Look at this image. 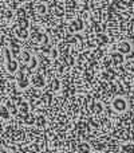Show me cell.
Listing matches in <instances>:
<instances>
[{"instance_id": "1", "label": "cell", "mask_w": 134, "mask_h": 153, "mask_svg": "<svg viewBox=\"0 0 134 153\" xmlns=\"http://www.w3.org/2000/svg\"><path fill=\"white\" fill-rule=\"evenodd\" d=\"M31 85L35 89H43V87L46 86V75L39 71L35 73V74L31 76Z\"/></svg>"}, {"instance_id": "2", "label": "cell", "mask_w": 134, "mask_h": 153, "mask_svg": "<svg viewBox=\"0 0 134 153\" xmlns=\"http://www.w3.org/2000/svg\"><path fill=\"white\" fill-rule=\"evenodd\" d=\"M111 108H113L115 111H118V113H122V111H125L127 109V102L125 98L115 97L113 101H111Z\"/></svg>"}, {"instance_id": "3", "label": "cell", "mask_w": 134, "mask_h": 153, "mask_svg": "<svg viewBox=\"0 0 134 153\" xmlns=\"http://www.w3.org/2000/svg\"><path fill=\"white\" fill-rule=\"evenodd\" d=\"M83 28H84V23L82 19H74V20H71L70 26H68L70 32H78V31H82Z\"/></svg>"}, {"instance_id": "4", "label": "cell", "mask_w": 134, "mask_h": 153, "mask_svg": "<svg viewBox=\"0 0 134 153\" xmlns=\"http://www.w3.org/2000/svg\"><path fill=\"white\" fill-rule=\"evenodd\" d=\"M75 151H76V153H91L93 148H91V145H90V143H87V141H82V143L76 144Z\"/></svg>"}, {"instance_id": "5", "label": "cell", "mask_w": 134, "mask_h": 153, "mask_svg": "<svg viewBox=\"0 0 134 153\" xmlns=\"http://www.w3.org/2000/svg\"><path fill=\"white\" fill-rule=\"evenodd\" d=\"M10 50H11V53H12L13 58H18V56H20L21 47H20V45H19L16 40H11V42H10Z\"/></svg>"}, {"instance_id": "6", "label": "cell", "mask_w": 134, "mask_h": 153, "mask_svg": "<svg viewBox=\"0 0 134 153\" xmlns=\"http://www.w3.org/2000/svg\"><path fill=\"white\" fill-rule=\"evenodd\" d=\"M5 69H7V73L15 74V73L18 71V69H20V67H19V63L16 59H11V61L5 62Z\"/></svg>"}, {"instance_id": "7", "label": "cell", "mask_w": 134, "mask_h": 153, "mask_svg": "<svg viewBox=\"0 0 134 153\" xmlns=\"http://www.w3.org/2000/svg\"><path fill=\"white\" fill-rule=\"evenodd\" d=\"M117 50L121 54H124V55H129V54L132 53V45H130L129 42H121L117 46Z\"/></svg>"}, {"instance_id": "8", "label": "cell", "mask_w": 134, "mask_h": 153, "mask_svg": "<svg viewBox=\"0 0 134 153\" xmlns=\"http://www.w3.org/2000/svg\"><path fill=\"white\" fill-rule=\"evenodd\" d=\"M21 122L26 125H35V121H36V117L32 113H27V114H19Z\"/></svg>"}, {"instance_id": "9", "label": "cell", "mask_w": 134, "mask_h": 153, "mask_svg": "<svg viewBox=\"0 0 134 153\" xmlns=\"http://www.w3.org/2000/svg\"><path fill=\"white\" fill-rule=\"evenodd\" d=\"M110 58H111V62H113L115 66H118V65H122L125 62V56L124 54H121L119 51H115V53H111L110 54Z\"/></svg>"}, {"instance_id": "10", "label": "cell", "mask_w": 134, "mask_h": 153, "mask_svg": "<svg viewBox=\"0 0 134 153\" xmlns=\"http://www.w3.org/2000/svg\"><path fill=\"white\" fill-rule=\"evenodd\" d=\"M53 101H54V95H53V91H50V90H48V91H44L42 94V97H40V102L46 106L51 105Z\"/></svg>"}, {"instance_id": "11", "label": "cell", "mask_w": 134, "mask_h": 153, "mask_svg": "<svg viewBox=\"0 0 134 153\" xmlns=\"http://www.w3.org/2000/svg\"><path fill=\"white\" fill-rule=\"evenodd\" d=\"M11 117H12V114H11V111L8 110V108L5 105H1V103H0V118L4 120V121H10Z\"/></svg>"}, {"instance_id": "12", "label": "cell", "mask_w": 134, "mask_h": 153, "mask_svg": "<svg viewBox=\"0 0 134 153\" xmlns=\"http://www.w3.org/2000/svg\"><path fill=\"white\" fill-rule=\"evenodd\" d=\"M15 35L19 38V39H23V40H26L27 38L30 36V32L27 31V28H24V27H20V26H19L18 28L15 30Z\"/></svg>"}, {"instance_id": "13", "label": "cell", "mask_w": 134, "mask_h": 153, "mask_svg": "<svg viewBox=\"0 0 134 153\" xmlns=\"http://www.w3.org/2000/svg\"><path fill=\"white\" fill-rule=\"evenodd\" d=\"M18 109H19V114H27V113H30L31 103L27 102V101H23L21 103H19L18 105Z\"/></svg>"}, {"instance_id": "14", "label": "cell", "mask_w": 134, "mask_h": 153, "mask_svg": "<svg viewBox=\"0 0 134 153\" xmlns=\"http://www.w3.org/2000/svg\"><path fill=\"white\" fill-rule=\"evenodd\" d=\"M50 91H53V93H56V91H59L61 90V81H59L58 78H53L50 81Z\"/></svg>"}, {"instance_id": "15", "label": "cell", "mask_w": 134, "mask_h": 153, "mask_svg": "<svg viewBox=\"0 0 134 153\" xmlns=\"http://www.w3.org/2000/svg\"><path fill=\"white\" fill-rule=\"evenodd\" d=\"M119 153H134V144L126 143L119 146Z\"/></svg>"}, {"instance_id": "16", "label": "cell", "mask_w": 134, "mask_h": 153, "mask_svg": "<svg viewBox=\"0 0 134 153\" xmlns=\"http://www.w3.org/2000/svg\"><path fill=\"white\" fill-rule=\"evenodd\" d=\"M95 39H97V43L98 45H107L109 43V36L107 35H105L103 32H98L97 36H95Z\"/></svg>"}, {"instance_id": "17", "label": "cell", "mask_w": 134, "mask_h": 153, "mask_svg": "<svg viewBox=\"0 0 134 153\" xmlns=\"http://www.w3.org/2000/svg\"><path fill=\"white\" fill-rule=\"evenodd\" d=\"M20 61L23 62L24 65H28L30 63V61L32 59V55H31V53L30 51H27V50H24V51H21V54H20Z\"/></svg>"}, {"instance_id": "18", "label": "cell", "mask_w": 134, "mask_h": 153, "mask_svg": "<svg viewBox=\"0 0 134 153\" xmlns=\"http://www.w3.org/2000/svg\"><path fill=\"white\" fill-rule=\"evenodd\" d=\"M35 125H36L38 128H44L46 125H47V120H46V117L42 116V114H38L36 121H35Z\"/></svg>"}, {"instance_id": "19", "label": "cell", "mask_w": 134, "mask_h": 153, "mask_svg": "<svg viewBox=\"0 0 134 153\" xmlns=\"http://www.w3.org/2000/svg\"><path fill=\"white\" fill-rule=\"evenodd\" d=\"M64 13H66V10H64L63 7H56L55 10H54V15L55 16H59V18H62V16H64Z\"/></svg>"}, {"instance_id": "20", "label": "cell", "mask_w": 134, "mask_h": 153, "mask_svg": "<svg viewBox=\"0 0 134 153\" xmlns=\"http://www.w3.org/2000/svg\"><path fill=\"white\" fill-rule=\"evenodd\" d=\"M19 26H20V27H24V28H27V27L30 26V22L27 20L26 18H23V19L19 18Z\"/></svg>"}, {"instance_id": "21", "label": "cell", "mask_w": 134, "mask_h": 153, "mask_svg": "<svg viewBox=\"0 0 134 153\" xmlns=\"http://www.w3.org/2000/svg\"><path fill=\"white\" fill-rule=\"evenodd\" d=\"M126 70L130 71V73H134V59L126 62Z\"/></svg>"}, {"instance_id": "22", "label": "cell", "mask_w": 134, "mask_h": 153, "mask_svg": "<svg viewBox=\"0 0 134 153\" xmlns=\"http://www.w3.org/2000/svg\"><path fill=\"white\" fill-rule=\"evenodd\" d=\"M58 54H59V50L53 48V50H51V53H50V55H51V58H53V59H56V58H58Z\"/></svg>"}, {"instance_id": "23", "label": "cell", "mask_w": 134, "mask_h": 153, "mask_svg": "<svg viewBox=\"0 0 134 153\" xmlns=\"http://www.w3.org/2000/svg\"><path fill=\"white\" fill-rule=\"evenodd\" d=\"M0 153H8V152L5 151V149H1V148H0Z\"/></svg>"}]
</instances>
